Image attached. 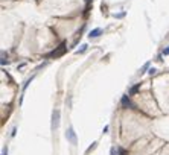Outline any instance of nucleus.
<instances>
[{
  "label": "nucleus",
  "mask_w": 169,
  "mask_h": 155,
  "mask_svg": "<svg viewBox=\"0 0 169 155\" xmlns=\"http://www.w3.org/2000/svg\"><path fill=\"white\" fill-rule=\"evenodd\" d=\"M101 34H102V29L98 28V29H93L90 34H88V37H90V38H96V37H99Z\"/></svg>",
  "instance_id": "obj_5"
},
{
  "label": "nucleus",
  "mask_w": 169,
  "mask_h": 155,
  "mask_svg": "<svg viewBox=\"0 0 169 155\" xmlns=\"http://www.w3.org/2000/svg\"><path fill=\"white\" fill-rule=\"evenodd\" d=\"M110 154H111V155H116V152H114V148H111V151H110Z\"/></svg>",
  "instance_id": "obj_13"
},
{
  "label": "nucleus",
  "mask_w": 169,
  "mask_h": 155,
  "mask_svg": "<svg viewBox=\"0 0 169 155\" xmlns=\"http://www.w3.org/2000/svg\"><path fill=\"white\" fill-rule=\"evenodd\" d=\"M140 88V84H137V85H134V87H131V90H130V96H133V94H136L137 93V90H139Z\"/></svg>",
  "instance_id": "obj_6"
},
{
  "label": "nucleus",
  "mask_w": 169,
  "mask_h": 155,
  "mask_svg": "<svg viewBox=\"0 0 169 155\" xmlns=\"http://www.w3.org/2000/svg\"><path fill=\"white\" fill-rule=\"evenodd\" d=\"M163 53H165V55H169V47H168V49H165V50H163Z\"/></svg>",
  "instance_id": "obj_12"
},
{
  "label": "nucleus",
  "mask_w": 169,
  "mask_h": 155,
  "mask_svg": "<svg viewBox=\"0 0 169 155\" xmlns=\"http://www.w3.org/2000/svg\"><path fill=\"white\" fill-rule=\"evenodd\" d=\"M2 155H8V149H6V148H3V152H2Z\"/></svg>",
  "instance_id": "obj_10"
},
{
  "label": "nucleus",
  "mask_w": 169,
  "mask_h": 155,
  "mask_svg": "<svg viewBox=\"0 0 169 155\" xmlns=\"http://www.w3.org/2000/svg\"><path fill=\"white\" fill-rule=\"evenodd\" d=\"M86 2H90V0H86Z\"/></svg>",
  "instance_id": "obj_14"
},
{
  "label": "nucleus",
  "mask_w": 169,
  "mask_h": 155,
  "mask_svg": "<svg viewBox=\"0 0 169 155\" xmlns=\"http://www.w3.org/2000/svg\"><path fill=\"white\" fill-rule=\"evenodd\" d=\"M66 44H61L60 47H58L56 50H54V52H50L49 55H47V58H50V56H60V55H62L64 53V50H66V47H64Z\"/></svg>",
  "instance_id": "obj_3"
},
{
  "label": "nucleus",
  "mask_w": 169,
  "mask_h": 155,
  "mask_svg": "<svg viewBox=\"0 0 169 155\" xmlns=\"http://www.w3.org/2000/svg\"><path fill=\"white\" fill-rule=\"evenodd\" d=\"M122 105L125 106V108H133V104H131V100L128 96H124L122 97Z\"/></svg>",
  "instance_id": "obj_4"
},
{
  "label": "nucleus",
  "mask_w": 169,
  "mask_h": 155,
  "mask_svg": "<svg viewBox=\"0 0 169 155\" xmlns=\"http://www.w3.org/2000/svg\"><path fill=\"white\" fill-rule=\"evenodd\" d=\"M94 148H96V143H94V145H92L90 148H88V149H87V151H92V149H94Z\"/></svg>",
  "instance_id": "obj_11"
},
{
  "label": "nucleus",
  "mask_w": 169,
  "mask_h": 155,
  "mask_svg": "<svg viewBox=\"0 0 169 155\" xmlns=\"http://www.w3.org/2000/svg\"><path fill=\"white\" fill-rule=\"evenodd\" d=\"M148 67H149V62H146L145 66H143V68H142V70H140V74H143V73L146 72V68H148Z\"/></svg>",
  "instance_id": "obj_7"
},
{
  "label": "nucleus",
  "mask_w": 169,
  "mask_h": 155,
  "mask_svg": "<svg viewBox=\"0 0 169 155\" xmlns=\"http://www.w3.org/2000/svg\"><path fill=\"white\" fill-rule=\"evenodd\" d=\"M86 50H87V44H82V47L78 50V53H82V52H86Z\"/></svg>",
  "instance_id": "obj_9"
},
{
  "label": "nucleus",
  "mask_w": 169,
  "mask_h": 155,
  "mask_svg": "<svg viewBox=\"0 0 169 155\" xmlns=\"http://www.w3.org/2000/svg\"><path fill=\"white\" fill-rule=\"evenodd\" d=\"M157 73V68H154V67H151L149 68V74H151V76H154V74Z\"/></svg>",
  "instance_id": "obj_8"
},
{
  "label": "nucleus",
  "mask_w": 169,
  "mask_h": 155,
  "mask_svg": "<svg viewBox=\"0 0 169 155\" xmlns=\"http://www.w3.org/2000/svg\"><path fill=\"white\" fill-rule=\"evenodd\" d=\"M66 138H67L69 143H72V145H76L78 138H76V134H75V131H73L72 126L67 128V131H66Z\"/></svg>",
  "instance_id": "obj_2"
},
{
  "label": "nucleus",
  "mask_w": 169,
  "mask_h": 155,
  "mask_svg": "<svg viewBox=\"0 0 169 155\" xmlns=\"http://www.w3.org/2000/svg\"><path fill=\"white\" fill-rule=\"evenodd\" d=\"M60 126V110H54L52 113V131H56Z\"/></svg>",
  "instance_id": "obj_1"
}]
</instances>
